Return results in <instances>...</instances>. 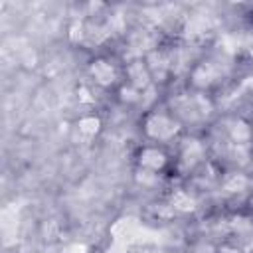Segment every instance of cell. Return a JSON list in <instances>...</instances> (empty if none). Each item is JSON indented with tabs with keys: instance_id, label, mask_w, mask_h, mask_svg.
<instances>
[{
	"instance_id": "6",
	"label": "cell",
	"mask_w": 253,
	"mask_h": 253,
	"mask_svg": "<svg viewBox=\"0 0 253 253\" xmlns=\"http://www.w3.org/2000/svg\"><path fill=\"white\" fill-rule=\"evenodd\" d=\"M132 168L154 176L172 178L174 174V148L154 142H140L132 150Z\"/></svg>"
},
{
	"instance_id": "1",
	"label": "cell",
	"mask_w": 253,
	"mask_h": 253,
	"mask_svg": "<svg viewBox=\"0 0 253 253\" xmlns=\"http://www.w3.org/2000/svg\"><path fill=\"white\" fill-rule=\"evenodd\" d=\"M138 130H140L142 142H154L162 146H174L186 134L184 125L168 109L164 101L142 109L138 119Z\"/></svg>"
},
{
	"instance_id": "9",
	"label": "cell",
	"mask_w": 253,
	"mask_h": 253,
	"mask_svg": "<svg viewBox=\"0 0 253 253\" xmlns=\"http://www.w3.org/2000/svg\"><path fill=\"white\" fill-rule=\"evenodd\" d=\"M77 130H79L81 136L93 138V136H97L99 130H101V119H99L97 115H93V113L83 115V117L79 119V123H77Z\"/></svg>"
},
{
	"instance_id": "4",
	"label": "cell",
	"mask_w": 253,
	"mask_h": 253,
	"mask_svg": "<svg viewBox=\"0 0 253 253\" xmlns=\"http://www.w3.org/2000/svg\"><path fill=\"white\" fill-rule=\"evenodd\" d=\"M172 148H174V174H172V178L176 176V178L188 180L202 166H206L211 160L210 142L196 132H186Z\"/></svg>"
},
{
	"instance_id": "10",
	"label": "cell",
	"mask_w": 253,
	"mask_h": 253,
	"mask_svg": "<svg viewBox=\"0 0 253 253\" xmlns=\"http://www.w3.org/2000/svg\"><path fill=\"white\" fill-rule=\"evenodd\" d=\"M243 210L253 217V190L245 196V200H243Z\"/></svg>"
},
{
	"instance_id": "7",
	"label": "cell",
	"mask_w": 253,
	"mask_h": 253,
	"mask_svg": "<svg viewBox=\"0 0 253 253\" xmlns=\"http://www.w3.org/2000/svg\"><path fill=\"white\" fill-rule=\"evenodd\" d=\"M123 81L142 93H148L150 89H156L152 83V75L148 71V65L142 55H132L128 59H123Z\"/></svg>"
},
{
	"instance_id": "2",
	"label": "cell",
	"mask_w": 253,
	"mask_h": 253,
	"mask_svg": "<svg viewBox=\"0 0 253 253\" xmlns=\"http://www.w3.org/2000/svg\"><path fill=\"white\" fill-rule=\"evenodd\" d=\"M164 103L180 119L186 132H190V128H196V126L211 125L213 115L217 111L215 97L192 91L188 87H182V89L174 91L172 95H168L164 99Z\"/></svg>"
},
{
	"instance_id": "3",
	"label": "cell",
	"mask_w": 253,
	"mask_h": 253,
	"mask_svg": "<svg viewBox=\"0 0 253 253\" xmlns=\"http://www.w3.org/2000/svg\"><path fill=\"white\" fill-rule=\"evenodd\" d=\"M229 79V63L215 53H202L196 57L186 73L184 87L215 97V93Z\"/></svg>"
},
{
	"instance_id": "11",
	"label": "cell",
	"mask_w": 253,
	"mask_h": 253,
	"mask_svg": "<svg viewBox=\"0 0 253 253\" xmlns=\"http://www.w3.org/2000/svg\"><path fill=\"white\" fill-rule=\"evenodd\" d=\"M251 20H253V10H251Z\"/></svg>"
},
{
	"instance_id": "8",
	"label": "cell",
	"mask_w": 253,
	"mask_h": 253,
	"mask_svg": "<svg viewBox=\"0 0 253 253\" xmlns=\"http://www.w3.org/2000/svg\"><path fill=\"white\" fill-rule=\"evenodd\" d=\"M144 95H146V93H142V91H138V89H134V87H130V85H126V83L123 81V83L119 85V89L113 93V99H115L121 107L136 109V107L142 105Z\"/></svg>"
},
{
	"instance_id": "5",
	"label": "cell",
	"mask_w": 253,
	"mask_h": 253,
	"mask_svg": "<svg viewBox=\"0 0 253 253\" xmlns=\"http://www.w3.org/2000/svg\"><path fill=\"white\" fill-rule=\"evenodd\" d=\"M85 77L87 85H91L97 93H107L113 97L123 83V59H119L115 53L99 51L87 59Z\"/></svg>"
}]
</instances>
